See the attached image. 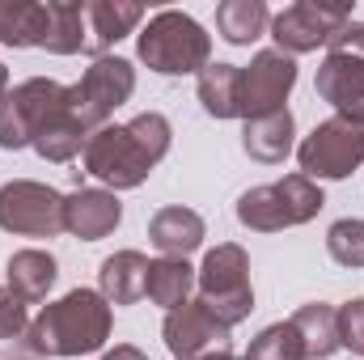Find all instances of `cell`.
<instances>
[{"mask_svg":"<svg viewBox=\"0 0 364 360\" xmlns=\"http://www.w3.org/2000/svg\"><path fill=\"white\" fill-rule=\"evenodd\" d=\"M203 238H208L203 216L191 212V208H182V203L161 208L149 221V242L161 250V259H186V255H195L203 246Z\"/></svg>","mask_w":364,"mask_h":360,"instance_id":"16","label":"cell"},{"mask_svg":"<svg viewBox=\"0 0 364 360\" xmlns=\"http://www.w3.org/2000/svg\"><path fill=\"white\" fill-rule=\"evenodd\" d=\"M352 21V4H318V0H296L284 13L272 17L275 51L284 55H305L326 47L343 26Z\"/></svg>","mask_w":364,"mask_h":360,"instance_id":"10","label":"cell"},{"mask_svg":"<svg viewBox=\"0 0 364 360\" xmlns=\"http://www.w3.org/2000/svg\"><path fill=\"white\" fill-rule=\"evenodd\" d=\"M140 21H144V4H132V0H85V26H90L85 55L102 60V55H106L119 38H127Z\"/></svg>","mask_w":364,"mask_h":360,"instance_id":"15","label":"cell"},{"mask_svg":"<svg viewBox=\"0 0 364 360\" xmlns=\"http://www.w3.org/2000/svg\"><path fill=\"white\" fill-rule=\"evenodd\" d=\"M0 229L17 238H55L64 233V195L47 182L13 179L0 186Z\"/></svg>","mask_w":364,"mask_h":360,"instance_id":"9","label":"cell"},{"mask_svg":"<svg viewBox=\"0 0 364 360\" xmlns=\"http://www.w3.org/2000/svg\"><path fill=\"white\" fill-rule=\"evenodd\" d=\"M246 360H305V344H301V331L292 327V318L259 331V339L250 344Z\"/></svg>","mask_w":364,"mask_h":360,"instance_id":"27","label":"cell"},{"mask_svg":"<svg viewBox=\"0 0 364 360\" xmlns=\"http://www.w3.org/2000/svg\"><path fill=\"white\" fill-rule=\"evenodd\" d=\"M292 327L301 331L305 360H326L339 352V309L326 301H309L292 314Z\"/></svg>","mask_w":364,"mask_h":360,"instance_id":"20","label":"cell"},{"mask_svg":"<svg viewBox=\"0 0 364 360\" xmlns=\"http://www.w3.org/2000/svg\"><path fill=\"white\" fill-rule=\"evenodd\" d=\"M123 221V203L114 191L102 186H77L73 195H64V229L81 242H102L119 229Z\"/></svg>","mask_w":364,"mask_h":360,"instance_id":"13","label":"cell"},{"mask_svg":"<svg viewBox=\"0 0 364 360\" xmlns=\"http://www.w3.org/2000/svg\"><path fill=\"white\" fill-rule=\"evenodd\" d=\"M136 93V68L119 55H102L85 68V77L77 85H68V106L73 115L85 123V132L106 127V119Z\"/></svg>","mask_w":364,"mask_h":360,"instance_id":"8","label":"cell"},{"mask_svg":"<svg viewBox=\"0 0 364 360\" xmlns=\"http://www.w3.org/2000/svg\"><path fill=\"white\" fill-rule=\"evenodd\" d=\"M267 26H272V13L263 0H225L216 9V30L233 47H250L255 38H263Z\"/></svg>","mask_w":364,"mask_h":360,"instance_id":"24","label":"cell"},{"mask_svg":"<svg viewBox=\"0 0 364 360\" xmlns=\"http://www.w3.org/2000/svg\"><path fill=\"white\" fill-rule=\"evenodd\" d=\"M301 174L305 179H348L352 170L364 166V123L348 115H331L326 123H318L301 149H296Z\"/></svg>","mask_w":364,"mask_h":360,"instance_id":"7","label":"cell"},{"mask_svg":"<svg viewBox=\"0 0 364 360\" xmlns=\"http://www.w3.org/2000/svg\"><path fill=\"white\" fill-rule=\"evenodd\" d=\"M90 43V26H85V0H47V34H43V51L51 55H77Z\"/></svg>","mask_w":364,"mask_h":360,"instance_id":"19","label":"cell"},{"mask_svg":"<svg viewBox=\"0 0 364 360\" xmlns=\"http://www.w3.org/2000/svg\"><path fill=\"white\" fill-rule=\"evenodd\" d=\"M326 250L339 268H364V221L356 216H343L326 229Z\"/></svg>","mask_w":364,"mask_h":360,"instance_id":"28","label":"cell"},{"mask_svg":"<svg viewBox=\"0 0 364 360\" xmlns=\"http://www.w3.org/2000/svg\"><path fill=\"white\" fill-rule=\"evenodd\" d=\"M85 140H90V132H85V123L73 115V106L64 110V115H55L38 136H34V153L43 157V162H55V166H64V162H73L77 153H85Z\"/></svg>","mask_w":364,"mask_h":360,"instance_id":"25","label":"cell"},{"mask_svg":"<svg viewBox=\"0 0 364 360\" xmlns=\"http://www.w3.org/2000/svg\"><path fill=\"white\" fill-rule=\"evenodd\" d=\"M326 51H343V55H364V21H348L331 43Z\"/></svg>","mask_w":364,"mask_h":360,"instance_id":"31","label":"cell"},{"mask_svg":"<svg viewBox=\"0 0 364 360\" xmlns=\"http://www.w3.org/2000/svg\"><path fill=\"white\" fill-rule=\"evenodd\" d=\"M110 322V301L97 288H73L30 322L26 348L38 356H90L106 348Z\"/></svg>","mask_w":364,"mask_h":360,"instance_id":"2","label":"cell"},{"mask_svg":"<svg viewBox=\"0 0 364 360\" xmlns=\"http://www.w3.org/2000/svg\"><path fill=\"white\" fill-rule=\"evenodd\" d=\"M68 110V85L51 81V77H30L21 85L0 93V149L17 153L26 144H34V136Z\"/></svg>","mask_w":364,"mask_h":360,"instance_id":"6","label":"cell"},{"mask_svg":"<svg viewBox=\"0 0 364 360\" xmlns=\"http://www.w3.org/2000/svg\"><path fill=\"white\" fill-rule=\"evenodd\" d=\"M170 136H174V127L161 110H144L123 127L106 123L85 140V153H81L85 170L81 174L106 182L110 191H132L170 153Z\"/></svg>","mask_w":364,"mask_h":360,"instance_id":"1","label":"cell"},{"mask_svg":"<svg viewBox=\"0 0 364 360\" xmlns=\"http://www.w3.org/2000/svg\"><path fill=\"white\" fill-rule=\"evenodd\" d=\"M191 288H195V268L186 259H153L149 263V288H144V297L153 305H161L166 314L191 301Z\"/></svg>","mask_w":364,"mask_h":360,"instance_id":"23","label":"cell"},{"mask_svg":"<svg viewBox=\"0 0 364 360\" xmlns=\"http://www.w3.org/2000/svg\"><path fill=\"white\" fill-rule=\"evenodd\" d=\"M292 136H296V123L288 106L242 123V149L250 162H263V166H279L292 153Z\"/></svg>","mask_w":364,"mask_h":360,"instance_id":"17","label":"cell"},{"mask_svg":"<svg viewBox=\"0 0 364 360\" xmlns=\"http://www.w3.org/2000/svg\"><path fill=\"white\" fill-rule=\"evenodd\" d=\"M9 90V68H4V64H0V93Z\"/></svg>","mask_w":364,"mask_h":360,"instance_id":"33","label":"cell"},{"mask_svg":"<svg viewBox=\"0 0 364 360\" xmlns=\"http://www.w3.org/2000/svg\"><path fill=\"white\" fill-rule=\"evenodd\" d=\"M199 90V106L212 115V119H242L237 110V90H242V68L237 64H208L195 81Z\"/></svg>","mask_w":364,"mask_h":360,"instance_id":"22","label":"cell"},{"mask_svg":"<svg viewBox=\"0 0 364 360\" xmlns=\"http://www.w3.org/2000/svg\"><path fill=\"white\" fill-rule=\"evenodd\" d=\"M314 90L322 102L335 106V115L360 119L364 123V55H343V51H326Z\"/></svg>","mask_w":364,"mask_h":360,"instance_id":"14","label":"cell"},{"mask_svg":"<svg viewBox=\"0 0 364 360\" xmlns=\"http://www.w3.org/2000/svg\"><path fill=\"white\" fill-rule=\"evenodd\" d=\"M43 34H47V4L4 0V13H0V43L4 47H43Z\"/></svg>","mask_w":364,"mask_h":360,"instance_id":"26","label":"cell"},{"mask_svg":"<svg viewBox=\"0 0 364 360\" xmlns=\"http://www.w3.org/2000/svg\"><path fill=\"white\" fill-rule=\"evenodd\" d=\"M4 271H9V288H13L26 305H34V301H47V292L55 288L60 263H55L47 250H17Z\"/></svg>","mask_w":364,"mask_h":360,"instance_id":"21","label":"cell"},{"mask_svg":"<svg viewBox=\"0 0 364 360\" xmlns=\"http://www.w3.org/2000/svg\"><path fill=\"white\" fill-rule=\"evenodd\" d=\"M195 288H199V301L225 327L246 322L250 309H255V288H250V259H246V250L233 246V242H220L216 250H208L199 271H195Z\"/></svg>","mask_w":364,"mask_h":360,"instance_id":"5","label":"cell"},{"mask_svg":"<svg viewBox=\"0 0 364 360\" xmlns=\"http://www.w3.org/2000/svg\"><path fill=\"white\" fill-rule=\"evenodd\" d=\"M296 85V60L284 55V51H259L246 68H242V90H237V110L242 119H259V115H272L284 110L288 93Z\"/></svg>","mask_w":364,"mask_h":360,"instance_id":"12","label":"cell"},{"mask_svg":"<svg viewBox=\"0 0 364 360\" xmlns=\"http://www.w3.org/2000/svg\"><path fill=\"white\" fill-rule=\"evenodd\" d=\"M229 331L233 327H225L203 301H186L178 309H170L166 327H161L166 348H170L174 360H216L225 352H233L229 348Z\"/></svg>","mask_w":364,"mask_h":360,"instance_id":"11","label":"cell"},{"mask_svg":"<svg viewBox=\"0 0 364 360\" xmlns=\"http://www.w3.org/2000/svg\"><path fill=\"white\" fill-rule=\"evenodd\" d=\"M326 195L322 186L305 174H284L279 182H263V186H250L242 199H237V221L255 233H279V229H292V225H305L322 212Z\"/></svg>","mask_w":364,"mask_h":360,"instance_id":"4","label":"cell"},{"mask_svg":"<svg viewBox=\"0 0 364 360\" xmlns=\"http://www.w3.org/2000/svg\"><path fill=\"white\" fill-rule=\"evenodd\" d=\"M30 331V318H26V301L4 284L0 288V339H21Z\"/></svg>","mask_w":364,"mask_h":360,"instance_id":"30","label":"cell"},{"mask_svg":"<svg viewBox=\"0 0 364 360\" xmlns=\"http://www.w3.org/2000/svg\"><path fill=\"white\" fill-rule=\"evenodd\" d=\"M136 55L161 73V77H182V73H203L212 64V38L208 30L178 9H161L157 17H149V26L140 30Z\"/></svg>","mask_w":364,"mask_h":360,"instance_id":"3","label":"cell"},{"mask_svg":"<svg viewBox=\"0 0 364 360\" xmlns=\"http://www.w3.org/2000/svg\"><path fill=\"white\" fill-rule=\"evenodd\" d=\"M339 348L364 356V297L339 305Z\"/></svg>","mask_w":364,"mask_h":360,"instance_id":"29","label":"cell"},{"mask_svg":"<svg viewBox=\"0 0 364 360\" xmlns=\"http://www.w3.org/2000/svg\"><path fill=\"white\" fill-rule=\"evenodd\" d=\"M149 263L140 250H114L110 259H102L97 271V292L110 301V305H136L149 288Z\"/></svg>","mask_w":364,"mask_h":360,"instance_id":"18","label":"cell"},{"mask_svg":"<svg viewBox=\"0 0 364 360\" xmlns=\"http://www.w3.org/2000/svg\"><path fill=\"white\" fill-rule=\"evenodd\" d=\"M216 360H246V356H233V352H225V356H216Z\"/></svg>","mask_w":364,"mask_h":360,"instance_id":"34","label":"cell"},{"mask_svg":"<svg viewBox=\"0 0 364 360\" xmlns=\"http://www.w3.org/2000/svg\"><path fill=\"white\" fill-rule=\"evenodd\" d=\"M97 360H149L140 348H132V344H119V348H110V352H102Z\"/></svg>","mask_w":364,"mask_h":360,"instance_id":"32","label":"cell"}]
</instances>
